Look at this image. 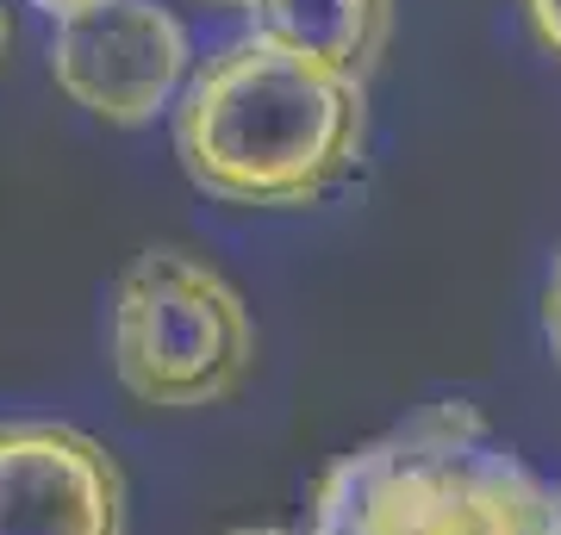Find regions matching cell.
Returning a JSON list of instances; mask_svg holds the SVG:
<instances>
[{"instance_id": "obj_5", "label": "cell", "mask_w": 561, "mask_h": 535, "mask_svg": "<svg viewBox=\"0 0 561 535\" xmlns=\"http://www.w3.org/2000/svg\"><path fill=\"white\" fill-rule=\"evenodd\" d=\"M0 535H125V474L76 423H0Z\"/></svg>"}, {"instance_id": "obj_9", "label": "cell", "mask_w": 561, "mask_h": 535, "mask_svg": "<svg viewBox=\"0 0 561 535\" xmlns=\"http://www.w3.org/2000/svg\"><path fill=\"white\" fill-rule=\"evenodd\" d=\"M25 7H38L50 25H62V20H76V13H88V7H106V0H25Z\"/></svg>"}, {"instance_id": "obj_7", "label": "cell", "mask_w": 561, "mask_h": 535, "mask_svg": "<svg viewBox=\"0 0 561 535\" xmlns=\"http://www.w3.org/2000/svg\"><path fill=\"white\" fill-rule=\"evenodd\" d=\"M524 7V25H530V38L561 62V0H518Z\"/></svg>"}, {"instance_id": "obj_10", "label": "cell", "mask_w": 561, "mask_h": 535, "mask_svg": "<svg viewBox=\"0 0 561 535\" xmlns=\"http://www.w3.org/2000/svg\"><path fill=\"white\" fill-rule=\"evenodd\" d=\"M549 535H561V486H556V504H549Z\"/></svg>"}, {"instance_id": "obj_3", "label": "cell", "mask_w": 561, "mask_h": 535, "mask_svg": "<svg viewBox=\"0 0 561 535\" xmlns=\"http://www.w3.org/2000/svg\"><path fill=\"white\" fill-rule=\"evenodd\" d=\"M256 317L243 293L187 249H144L113 293V374L138 405L206 411L256 374Z\"/></svg>"}, {"instance_id": "obj_13", "label": "cell", "mask_w": 561, "mask_h": 535, "mask_svg": "<svg viewBox=\"0 0 561 535\" xmlns=\"http://www.w3.org/2000/svg\"><path fill=\"white\" fill-rule=\"evenodd\" d=\"M213 7H250V0H213Z\"/></svg>"}, {"instance_id": "obj_4", "label": "cell", "mask_w": 561, "mask_h": 535, "mask_svg": "<svg viewBox=\"0 0 561 535\" xmlns=\"http://www.w3.org/2000/svg\"><path fill=\"white\" fill-rule=\"evenodd\" d=\"M50 75L81 113L138 131L175 113L194 81L187 25L157 0H106L50 32Z\"/></svg>"}, {"instance_id": "obj_11", "label": "cell", "mask_w": 561, "mask_h": 535, "mask_svg": "<svg viewBox=\"0 0 561 535\" xmlns=\"http://www.w3.org/2000/svg\"><path fill=\"white\" fill-rule=\"evenodd\" d=\"M7 44H13V25H7V7H0V57H7Z\"/></svg>"}, {"instance_id": "obj_6", "label": "cell", "mask_w": 561, "mask_h": 535, "mask_svg": "<svg viewBox=\"0 0 561 535\" xmlns=\"http://www.w3.org/2000/svg\"><path fill=\"white\" fill-rule=\"evenodd\" d=\"M250 32L280 50L368 81L393 32V0H250Z\"/></svg>"}, {"instance_id": "obj_2", "label": "cell", "mask_w": 561, "mask_h": 535, "mask_svg": "<svg viewBox=\"0 0 561 535\" xmlns=\"http://www.w3.org/2000/svg\"><path fill=\"white\" fill-rule=\"evenodd\" d=\"M556 486L468 398H437L324 467L312 535H549Z\"/></svg>"}, {"instance_id": "obj_1", "label": "cell", "mask_w": 561, "mask_h": 535, "mask_svg": "<svg viewBox=\"0 0 561 535\" xmlns=\"http://www.w3.org/2000/svg\"><path fill=\"white\" fill-rule=\"evenodd\" d=\"M175 156L225 206H319L356 175L368 143V81L243 32L194 69L175 100Z\"/></svg>"}, {"instance_id": "obj_12", "label": "cell", "mask_w": 561, "mask_h": 535, "mask_svg": "<svg viewBox=\"0 0 561 535\" xmlns=\"http://www.w3.org/2000/svg\"><path fill=\"white\" fill-rule=\"evenodd\" d=\"M231 535H294V530H231Z\"/></svg>"}, {"instance_id": "obj_8", "label": "cell", "mask_w": 561, "mask_h": 535, "mask_svg": "<svg viewBox=\"0 0 561 535\" xmlns=\"http://www.w3.org/2000/svg\"><path fill=\"white\" fill-rule=\"evenodd\" d=\"M542 324H549V349L561 361V256H556V275H549V299H542Z\"/></svg>"}]
</instances>
